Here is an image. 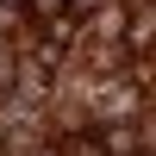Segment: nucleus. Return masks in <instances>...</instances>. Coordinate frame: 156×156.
Returning <instances> with one entry per match:
<instances>
[{
    "mask_svg": "<svg viewBox=\"0 0 156 156\" xmlns=\"http://www.w3.org/2000/svg\"><path fill=\"white\" fill-rule=\"evenodd\" d=\"M100 137V150L106 156H131V150H144V131H131V125H106V131H94Z\"/></svg>",
    "mask_w": 156,
    "mask_h": 156,
    "instance_id": "obj_1",
    "label": "nucleus"
},
{
    "mask_svg": "<svg viewBox=\"0 0 156 156\" xmlns=\"http://www.w3.org/2000/svg\"><path fill=\"white\" fill-rule=\"evenodd\" d=\"M125 44H131V56H144V50H150V12H144V6L131 12V31H125Z\"/></svg>",
    "mask_w": 156,
    "mask_h": 156,
    "instance_id": "obj_2",
    "label": "nucleus"
},
{
    "mask_svg": "<svg viewBox=\"0 0 156 156\" xmlns=\"http://www.w3.org/2000/svg\"><path fill=\"white\" fill-rule=\"evenodd\" d=\"M94 6H100V0H56V19H62V25H81Z\"/></svg>",
    "mask_w": 156,
    "mask_h": 156,
    "instance_id": "obj_3",
    "label": "nucleus"
}]
</instances>
